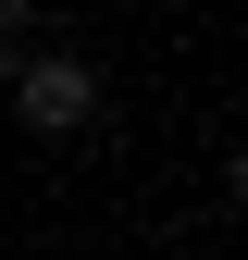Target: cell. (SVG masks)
Listing matches in <instances>:
<instances>
[{
	"label": "cell",
	"instance_id": "obj_1",
	"mask_svg": "<svg viewBox=\"0 0 248 260\" xmlns=\"http://www.w3.org/2000/svg\"><path fill=\"white\" fill-rule=\"evenodd\" d=\"M13 124H25L38 149L87 137V124H100V62H87V50H25V62H13Z\"/></svg>",
	"mask_w": 248,
	"mask_h": 260
},
{
	"label": "cell",
	"instance_id": "obj_2",
	"mask_svg": "<svg viewBox=\"0 0 248 260\" xmlns=\"http://www.w3.org/2000/svg\"><path fill=\"white\" fill-rule=\"evenodd\" d=\"M25 25H38V0H0V87H13V62H25Z\"/></svg>",
	"mask_w": 248,
	"mask_h": 260
}]
</instances>
